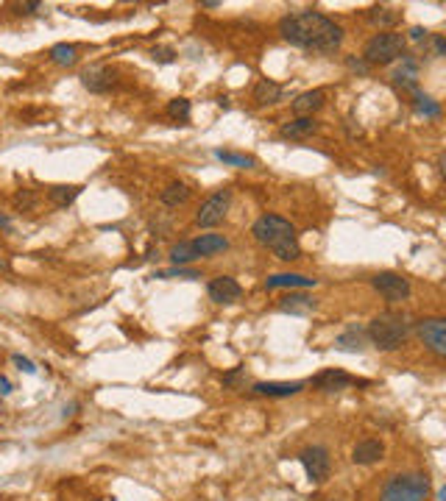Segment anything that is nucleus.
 Instances as JSON below:
<instances>
[{
	"label": "nucleus",
	"mask_w": 446,
	"mask_h": 501,
	"mask_svg": "<svg viewBox=\"0 0 446 501\" xmlns=\"http://www.w3.org/2000/svg\"><path fill=\"white\" fill-rule=\"evenodd\" d=\"M279 34L293 48L312 53H335L343 45V28L321 12H293L282 17Z\"/></svg>",
	"instance_id": "f257e3e1"
},
{
	"label": "nucleus",
	"mask_w": 446,
	"mask_h": 501,
	"mask_svg": "<svg viewBox=\"0 0 446 501\" xmlns=\"http://www.w3.org/2000/svg\"><path fill=\"white\" fill-rule=\"evenodd\" d=\"M251 234L260 245L271 248L276 259L282 262H293L301 257V248H299V240H296V229L290 220L279 218V215H262L254 226H251Z\"/></svg>",
	"instance_id": "f03ea898"
},
{
	"label": "nucleus",
	"mask_w": 446,
	"mask_h": 501,
	"mask_svg": "<svg viewBox=\"0 0 446 501\" xmlns=\"http://www.w3.org/2000/svg\"><path fill=\"white\" fill-rule=\"evenodd\" d=\"M408 331H410L408 318L399 315V312H385L369 323V340L380 351H396L404 346V340H408Z\"/></svg>",
	"instance_id": "7ed1b4c3"
},
{
	"label": "nucleus",
	"mask_w": 446,
	"mask_h": 501,
	"mask_svg": "<svg viewBox=\"0 0 446 501\" xmlns=\"http://www.w3.org/2000/svg\"><path fill=\"white\" fill-rule=\"evenodd\" d=\"M430 479L424 474H396L385 482L380 501H427Z\"/></svg>",
	"instance_id": "20e7f679"
},
{
	"label": "nucleus",
	"mask_w": 446,
	"mask_h": 501,
	"mask_svg": "<svg viewBox=\"0 0 446 501\" xmlns=\"http://www.w3.org/2000/svg\"><path fill=\"white\" fill-rule=\"evenodd\" d=\"M404 48H408V39H404V34L382 31V34H374L366 42L362 62H366L369 67H374V64H391V62H396V59L404 56Z\"/></svg>",
	"instance_id": "39448f33"
},
{
	"label": "nucleus",
	"mask_w": 446,
	"mask_h": 501,
	"mask_svg": "<svg viewBox=\"0 0 446 501\" xmlns=\"http://www.w3.org/2000/svg\"><path fill=\"white\" fill-rule=\"evenodd\" d=\"M229 203H232V190H218L215 195H210L204 203H201L198 215H195V223L201 229H215L223 223L226 212H229Z\"/></svg>",
	"instance_id": "423d86ee"
},
{
	"label": "nucleus",
	"mask_w": 446,
	"mask_h": 501,
	"mask_svg": "<svg viewBox=\"0 0 446 501\" xmlns=\"http://www.w3.org/2000/svg\"><path fill=\"white\" fill-rule=\"evenodd\" d=\"M299 463L304 465V474L310 482H327L330 479V471H332V459H330V451L323 446H310L299 454Z\"/></svg>",
	"instance_id": "0eeeda50"
},
{
	"label": "nucleus",
	"mask_w": 446,
	"mask_h": 501,
	"mask_svg": "<svg viewBox=\"0 0 446 501\" xmlns=\"http://www.w3.org/2000/svg\"><path fill=\"white\" fill-rule=\"evenodd\" d=\"M371 287L391 304H399L404 298H410V281L404 276H399V273H377L371 279Z\"/></svg>",
	"instance_id": "6e6552de"
},
{
	"label": "nucleus",
	"mask_w": 446,
	"mask_h": 501,
	"mask_svg": "<svg viewBox=\"0 0 446 501\" xmlns=\"http://www.w3.org/2000/svg\"><path fill=\"white\" fill-rule=\"evenodd\" d=\"M416 329H419L421 343L435 357H443L446 354V320L443 318H424V320L416 323Z\"/></svg>",
	"instance_id": "1a4fd4ad"
},
{
	"label": "nucleus",
	"mask_w": 446,
	"mask_h": 501,
	"mask_svg": "<svg viewBox=\"0 0 446 501\" xmlns=\"http://www.w3.org/2000/svg\"><path fill=\"white\" fill-rule=\"evenodd\" d=\"M81 84H84V90H90L95 95H103L117 84V75H114V70H109L103 64H92V67H87L84 73H81Z\"/></svg>",
	"instance_id": "9d476101"
},
{
	"label": "nucleus",
	"mask_w": 446,
	"mask_h": 501,
	"mask_svg": "<svg viewBox=\"0 0 446 501\" xmlns=\"http://www.w3.org/2000/svg\"><path fill=\"white\" fill-rule=\"evenodd\" d=\"M393 84H396V87H401V90L413 92V95H419V62L410 53H404L401 64L393 70Z\"/></svg>",
	"instance_id": "9b49d317"
},
{
	"label": "nucleus",
	"mask_w": 446,
	"mask_h": 501,
	"mask_svg": "<svg viewBox=\"0 0 446 501\" xmlns=\"http://www.w3.org/2000/svg\"><path fill=\"white\" fill-rule=\"evenodd\" d=\"M310 385L315 390H321V393H338V390H346L349 385H354V379H351L349 373H343V370L330 368V370H321L318 376H312Z\"/></svg>",
	"instance_id": "f8f14e48"
},
{
	"label": "nucleus",
	"mask_w": 446,
	"mask_h": 501,
	"mask_svg": "<svg viewBox=\"0 0 446 501\" xmlns=\"http://www.w3.org/2000/svg\"><path fill=\"white\" fill-rule=\"evenodd\" d=\"M207 292H210V298H212L215 304H234V301L240 298L243 287H240L232 276H218V279L210 281Z\"/></svg>",
	"instance_id": "ddd939ff"
},
{
	"label": "nucleus",
	"mask_w": 446,
	"mask_h": 501,
	"mask_svg": "<svg viewBox=\"0 0 446 501\" xmlns=\"http://www.w3.org/2000/svg\"><path fill=\"white\" fill-rule=\"evenodd\" d=\"M382 454H385L382 440L369 437V440H360L351 448V463L354 465H374V463H380V459H382Z\"/></svg>",
	"instance_id": "4468645a"
},
{
	"label": "nucleus",
	"mask_w": 446,
	"mask_h": 501,
	"mask_svg": "<svg viewBox=\"0 0 446 501\" xmlns=\"http://www.w3.org/2000/svg\"><path fill=\"white\" fill-rule=\"evenodd\" d=\"M304 390V382H257L251 387L254 396H268V398H288Z\"/></svg>",
	"instance_id": "2eb2a0df"
},
{
	"label": "nucleus",
	"mask_w": 446,
	"mask_h": 501,
	"mask_svg": "<svg viewBox=\"0 0 446 501\" xmlns=\"http://www.w3.org/2000/svg\"><path fill=\"white\" fill-rule=\"evenodd\" d=\"M318 131V120H312V117H296V120H290V123H285L282 125V137L285 140H307V137H312Z\"/></svg>",
	"instance_id": "dca6fc26"
},
{
	"label": "nucleus",
	"mask_w": 446,
	"mask_h": 501,
	"mask_svg": "<svg viewBox=\"0 0 446 501\" xmlns=\"http://www.w3.org/2000/svg\"><path fill=\"white\" fill-rule=\"evenodd\" d=\"M190 242H193L195 257H212V254H221V250L229 248V240L223 234H201Z\"/></svg>",
	"instance_id": "f3484780"
},
{
	"label": "nucleus",
	"mask_w": 446,
	"mask_h": 501,
	"mask_svg": "<svg viewBox=\"0 0 446 501\" xmlns=\"http://www.w3.org/2000/svg\"><path fill=\"white\" fill-rule=\"evenodd\" d=\"M318 281L315 279H307L301 273H276V276H268L265 287L268 290H279V287H290V290H307V287H315Z\"/></svg>",
	"instance_id": "a211bd4d"
},
{
	"label": "nucleus",
	"mask_w": 446,
	"mask_h": 501,
	"mask_svg": "<svg viewBox=\"0 0 446 501\" xmlns=\"http://www.w3.org/2000/svg\"><path fill=\"white\" fill-rule=\"evenodd\" d=\"M323 98H327V92L323 90H310V92H301L296 101H293V112L299 117H312V112H318L323 106Z\"/></svg>",
	"instance_id": "6ab92c4d"
},
{
	"label": "nucleus",
	"mask_w": 446,
	"mask_h": 501,
	"mask_svg": "<svg viewBox=\"0 0 446 501\" xmlns=\"http://www.w3.org/2000/svg\"><path fill=\"white\" fill-rule=\"evenodd\" d=\"M315 298H310V296H301V292H290V296H285L279 301V309L282 312H290V315H310V312H315Z\"/></svg>",
	"instance_id": "aec40b11"
},
{
	"label": "nucleus",
	"mask_w": 446,
	"mask_h": 501,
	"mask_svg": "<svg viewBox=\"0 0 446 501\" xmlns=\"http://www.w3.org/2000/svg\"><path fill=\"white\" fill-rule=\"evenodd\" d=\"M282 95H285V90L279 87V84H273V81H260L257 87H254V101H257V106H271V103H279L282 101Z\"/></svg>",
	"instance_id": "412c9836"
},
{
	"label": "nucleus",
	"mask_w": 446,
	"mask_h": 501,
	"mask_svg": "<svg viewBox=\"0 0 446 501\" xmlns=\"http://www.w3.org/2000/svg\"><path fill=\"white\" fill-rule=\"evenodd\" d=\"M78 195H81V187H75V184H59V187H51L48 190V201L56 209H67Z\"/></svg>",
	"instance_id": "4be33fe9"
},
{
	"label": "nucleus",
	"mask_w": 446,
	"mask_h": 501,
	"mask_svg": "<svg viewBox=\"0 0 446 501\" xmlns=\"http://www.w3.org/2000/svg\"><path fill=\"white\" fill-rule=\"evenodd\" d=\"M190 187L187 184H182V181H173V184H168L165 190L159 192V201L165 203V206H182V203H187L190 201Z\"/></svg>",
	"instance_id": "5701e85b"
},
{
	"label": "nucleus",
	"mask_w": 446,
	"mask_h": 501,
	"mask_svg": "<svg viewBox=\"0 0 446 501\" xmlns=\"http://www.w3.org/2000/svg\"><path fill=\"white\" fill-rule=\"evenodd\" d=\"M51 62L59 67H73L78 62V51L75 45H67V42H59V45L51 48Z\"/></svg>",
	"instance_id": "b1692460"
},
{
	"label": "nucleus",
	"mask_w": 446,
	"mask_h": 501,
	"mask_svg": "<svg viewBox=\"0 0 446 501\" xmlns=\"http://www.w3.org/2000/svg\"><path fill=\"white\" fill-rule=\"evenodd\" d=\"M190 114H193V106L187 98H173L168 103V117L176 120V123H190Z\"/></svg>",
	"instance_id": "393cba45"
},
{
	"label": "nucleus",
	"mask_w": 446,
	"mask_h": 501,
	"mask_svg": "<svg viewBox=\"0 0 446 501\" xmlns=\"http://www.w3.org/2000/svg\"><path fill=\"white\" fill-rule=\"evenodd\" d=\"M335 346H338L340 351H360V348H362V334H360V329L351 326L349 331H343Z\"/></svg>",
	"instance_id": "a878e982"
},
{
	"label": "nucleus",
	"mask_w": 446,
	"mask_h": 501,
	"mask_svg": "<svg viewBox=\"0 0 446 501\" xmlns=\"http://www.w3.org/2000/svg\"><path fill=\"white\" fill-rule=\"evenodd\" d=\"M193 259H198L195 257V250H193V242L187 240V242H176L173 248H171V262L173 265H184V262H193Z\"/></svg>",
	"instance_id": "bb28decb"
},
{
	"label": "nucleus",
	"mask_w": 446,
	"mask_h": 501,
	"mask_svg": "<svg viewBox=\"0 0 446 501\" xmlns=\"http://www.w3.org/2000/svg\"><path fill=\"white\" fill-rule=\"evenodd\" d=\"M215 156L223 162V164H232V167H254V159L246 156V153H232V151H215Z\"/></svg>",
	"instance_id": "cd10ccee"
},
{
	"label": "nucleus",
	"mask_w": 446,
	"mask_h": 501,
	"mask_svg": "<svg viewBox=\"0 0 446 501\" xmlns=\"http://www.w3.org/2000/svg\"><path fill=\"white\" fill-rule=\"evenodd\" d=\"M369 20H371L374 25H396V23H399V12H393V9H385V6H380V9H371Z\"/></svg>",
	"instance_id": "c85d7f7f"
},
{
	"label": "nucleus",
	"mask_w": 446,
	"mask_h": 501,
	"mask_svg": "<svg viewBox=\"0 0 446 501\" xmlns=\"http://www.w3.org/2000/svg\"><path fill=\"white\" fill-rule=\"evenodd\" d=\"M416 112L419 114H424V117H438L441 114V106L432 101V98H427V95H416Z\"/></svg>",
	"instance_id": "c756f323"
},
{
	"label": "nucleus",
	"mask_w": 446,
	"mask_h": 501,
	"mask_svg": "<svg viewBox=\"0 0 446 501\" xmlns=\"http://www.w3.org/2000/svg\"><path fill=\"white\" fill-rule=\"evenodd\" d=\"M153 279H201L198 270H190V268H168V270H159L153 273Z\"/></svg>",
	"instance_id": "7c9ffc66"
},
{
	"label": "nucleus",
	"mask_w": 446,
	"mask_h": 501,
	"mask_svg": "<svg viewBox=\"0 0 446 501\" xmlns=\"http://www.w3.org/2000/svg\"><path fill=\"white\" fill-rule=\"evenodd\" d=\"M246 385V368H234L229 373H223V387H243Z\"/></svg>",
	"instance_id": "2f4dec72"
},
{
	"label": "nucleus",
	"mask_w": 446,
	"mask_h": 501,
	"mask_svg": "<svg viewBox=\"0 0 446 501\" xmlns=\"http://www.w3.org/2000/svg\"><path fill=\"white\" fill-rule=\"evenodd\" d=\"M14 206L23 209V212L34 209V206H36V192H34V190H20V192L14 195Z\"/></svg>",
	"instance_id": "473e14b6"
},
{
	"label": "nucleus",
	"mask_w": 446,
	"mask_h": 501,
	"mask_svg": "<svg viewBox=\"0 0 446 501\" xmlns=\"http://www.w3.org/2000/svg\"><path fill=\"white\" fill-rule=\"evenodd\" d=\"M346 67L357 75H369V70H371L366 62H362V56H346Z\"/></svg>",
	"instance_id": "72a5a7b5"
},
{
	"label": "nucleus",
	"mask_w": 446,
	"mask_h": 501,
	"mask_svg": "<svg viewBox=\"0 0 446 501\" xmlns=\"http://www.w3.org/2000/svg\"><path fill=\"white\" fill-rule=\"evenodd\" d=\"M151 59L153 62H162V64H171L176 59V51L173 48H153L151 51Z\"/></svg>",
	"instance_id": "f704fd0d"
},
{
	"label": "nucleus",
	"mask_w": 446,
	"mask_h": 501,
	"mask_svg": "<svg viewBox=\"0 0 446 501\" xmlns=\"http://www.w3.org/2000/svg\"><path fill=\"white\" fill-rule=\"evenodd\" d=\"M430 42H432L435 56H446V39H443L441 34H432V36H430Z\"/></svg>",
	"instance_id": "c9c22d12"
},
{
	"label": "nucleus",
	"mask_w": 446,
	"mask_h": 501,
	"mask_svg": "<svg viewBox=\"0 0 446 501\" xmlns=\"http://www.w3.org/2000/svg\"><path fill=\"white\" fill-rule=\"evenodd\" d=\"M12 362H14V365H17V368H20V370H25V373H36V368H34V362H31V359H25V357H23V354H14V357H12Z\"/></svg>",
	"instance_id": "e433bc0d"
},
{
	"label": "nucleus",
	"mask_w": 446,
	"mask_h": 501,
	"mask_svg": "<svg viewBox=\"0 0 446 501\" xmlns=\"http://www.w3.org/2000/svg\"><path fill=\"white\" fill-rule=\"evenodd\" d=\"M9 393H12V382L6 376H0V396H9Z\"/></svg>",
	"instance_id": "4c0bfd02"
},
{
	"label": "nucleus",
	"mask_w": 446,
	"mask_h": 501,
	"mask_svg": "<svg viewBox=\"0 0 446 501\" xmlns=\"http://www.w3.org/2000/svg\"><path fill=\"white\" fill-rule=\"evenodd\" d=\"M427 36H430V34H427L424 28H413V31H410V39H416V42H421V39H427Z\"/></svg>",
	"instance_id": "58836bf2"
},
{
	"label": "nucleus",
	"mask_w": 446,
	"mask_h": 501,
	"mask_svg": "<svg viewBox=\"0 0 446 501\" xmlns=\"http://www.w3.org/2000/svg\"><path fill=\"white\" fill-rule=\"evenodd\" d=\"M39 6H42V3H25V6H20V14H34Z\"/></svg>",
	"instance_id": "ea45409f"
},
{
	"label": "nucleus",
	"mask_w": 446,
	"mask_h": 501,
	"mask_svg": "<svg viewBox=\"0 0 446 501\" xmlns=\"http://www.w3.org/2000/svg\"><path fill=\"white\" fill-rule=\"evenodd\" d=\"M201 9H221V0H204Z\"/></svg>",
	"instance_id": "a19ab883"
},
{
	"label": "nucleus",
	"mask_w": 446,
	"mask_h": 501,
	"mask_svg": "<svg viewBox=\"0 0 446 501\" xmlns=\"http://www.w3.org/2000/svg\"><path fill=\"white\" fill-rule=\"evenodd\" d=\"M0 229H3V231H9V229H12V220H9L3 212H0Z\"/></svg>",
	"instance_id": "79ce46f5"
},
{
	"label": "nucleus",
	"mask_w": 446,
	"mask_h": 501,
	"mask_svg": "<svg viewBox=\"0 0 446 501\" xmlns=\"http://www.w3.org/2000/svg\"><path fill=\"white\" fill-rule=\"evenodd\" d=\"M3 268H6V262H3V259H0V270H3Z\"/></svg>",
	"instance_id": "37998d69"
},
{
	"label": "nucleus",
	"mask_w": 446,
	"mask_h": 501,
	"mask_svg": "<svg viewBox=\"0 0 446 501\" xmlns=\"http://www.w3.org/2000/svg\"><path fill=\"white\" fill-rule=\"evenodd\" d=\"M330 501H338V498H330Z\"/></svg>",
	"instance_id": "c03bdc74"
}]
</instances>
